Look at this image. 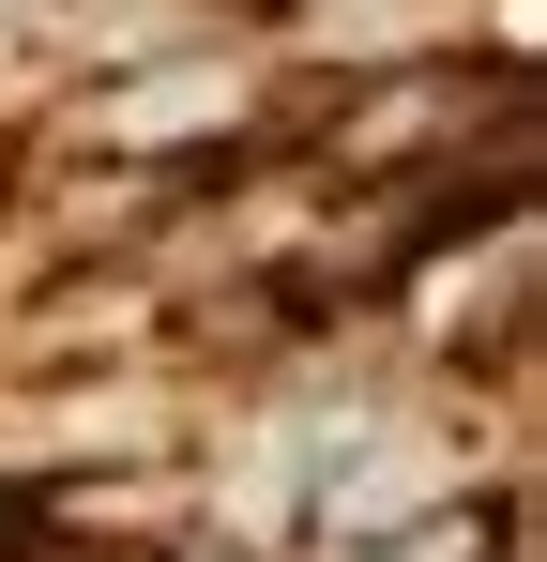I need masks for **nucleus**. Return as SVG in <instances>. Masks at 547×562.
I'll list each match as a JSON object with an SVG mask.
<instances>
[{
    "mask_svg": "<svg viewBox=\"0 0 547 562\" xmlns=\"http://www.w3.org/2000/svg\"><path fill=\"white\" fill-rule=\"evenodd\" d=\"M168 562H259V548H168Z\"/></svg>",
    "mask_w": 547,
    "mask_h": 562,
    "instance_id": "f257e3e1",
    "label": "nucleus"
}]
</instances>
